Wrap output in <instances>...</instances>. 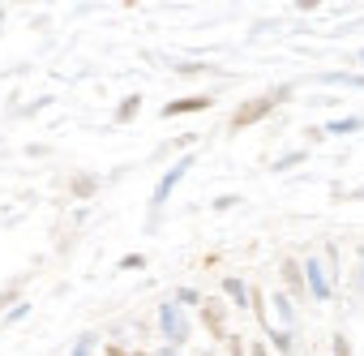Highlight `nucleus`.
Here are the masks:
<instances>
[{
    "mask_svg": "<svg viewBox=\"0 0 364 356\" xmlns=\"http://www.w3.org/2000/svg\"><path fill=\"white\" fill-rule=\"evenodd\" d=\"M253 356H266V352H262V347H257V352H253Z\"/></svg>",
    "mask_w": 364,
    "mask_h": 356,
    "instance_id": "6",
    "label": "nucleus"
},
{
    "mask_svg": "<svg viewBox=\"0 0 364 356\" xmlns=\"http://www.w3.org/2000/svg\"><path fill=\"white\" fill-rule=\"evenodd\" d=\"M202 322H206V330L215 339H223V300H206L202 305Z\"/></svg>",
    "mask_w": 364,
    "mask_h": 356,
    "instance_id": "2",
    "label": "nucleus"
},
{
    "mask_svg": "<svg viewBox=\"0 0 364 356\" xmlns=\"http://www.w3.org/2000/svg\"><path fill=\"white\" fill-rule=\"evenodd\" d=\"M270 108H274V99H266V95H257V99H249V103H245V108H240V112L232 116V125H228V129H232V133H240V129H249L253 120H262V116H270Z\"/></svg>",
    "mask_w": 364,
    "mask_h": 356,
    "instance_id": "1",
    "label": "nucleus"
},
{
    "mask_svg": "<svg viewBox=\"0 0 364 356\" xmlns=\"http://www.w3.org/2000/svg\"><path fill=\"white\" fill-rule=\"evenodd\" d=\"M283 275H287V283H291V288L300 283V279H296V262H283Z\"/></svg>",
    "mask_w": 364,
    "mask_h": 356,
    "instance_id": "4",
    "label": "nucleus"
},
{
    "mask_svg": "<svg viewBox=\"0 0 364 356\" xmlns=\"http://www.w3.org/2000/svg\"><path fill=\"white\" fill-rule=\"evenodd\" d=\"M202 108H210V99H202V95H198V99H176V103H171V108H163V112H167V116H185V112H202Z\"/></svg>",
    "mask_w": 364,
    "mask_h": 356,
    "instance_id": "3",
    "label": "nucleus"
},
{
    "mask_svg": "<svg viewBox=\"0 0 364 356\" xmlns=\"http://www.w3.org/2000/svg\"><path fill=\"white\" fill-rule=\"evenodd\" d=\"M107 356H129V352H124V347H116V343H112V347H107Z\"/></svg>",
    "mask_w": 364,
    "mask_h": 356,
    "instance_id": "5",
    "label": "nucleus"
}]
</instances>
